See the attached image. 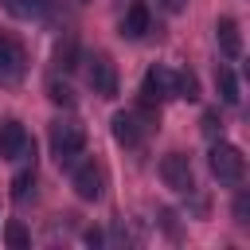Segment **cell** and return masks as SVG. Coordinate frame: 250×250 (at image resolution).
<instances>
[{
  "mask_svg": "<svg viewBox=\"0 0 250 250\" xmlns=\"http://www.w3.org/2000/svg\"><path fill=\"white\" fill-rule=\"evenodd\" d=\"M234 219H238L242 227L250 223V219H246V195H238V199H234Z\"/></svg>",
  "mask_w": 250,
  "mask_h": 250,
  "instance_id": "ffe728a7",
  "label": "cell"
},
{
  "mask_svg": "<svg viewBox=\"0 0 250 250\" xmlns=\"http://www.w3.org/2000/svg\"><path fill=\"white\" fill-rule=\"evenodd\" d=\"M215 90H219V98H223L227 105L238 102V78H234L230 66H219V70H215Z\"/></svg>",
  "mask_w": 250,
  "mask_h": 250,
  "instance_id": "4fadbf2b",
  "label": "cell"
},
{
  "mask_svg": "<svg viewBox=\"0 0 250 250\" xmlns=\"http://www.w3.org/2000/svg\"><path fill=\"white\" fill-rule=\"evenodd\" d=\"M148 8L145 4H129V12H125V20H121V35L125 39H145L148 35Z\"/></svg>",
  "mask_w": 250,
  "mask_h": 250,
  "instance_id": "8fae6325",
  "label": "cell"
},
{
  "mask_svg": "<svg viewBox=\"0 0 250 250\" xmlns=\"http://www.w3.org/2000/svg\"><path fill=\"white\" fill-rule=\"evenodd\" d=\"M47 94H51V102H55V105H74L70 86H66V82H59V78H51V82H47Z\"/></svg>",
  "mask_w": 250,
  "mask_h": 250,
  "instance_id": "ac0fdd59",
  "label": "cell"
},
{
  "mask_svg": "<svg viewBox=\"0 0 250 250\" xmlns=\"http://www.w3.org/2000/svg\"><path fill=\"white\" fill-rule=\"evenodd\" d=\"M70 184H74V195L86 199V203H94V199L105 195V172H102V164H94V160L70 164Z\"/></svg>",
  "mask_w": 250,
  "mask_h": 250,
  "instance_id": "7a4b0ae2",
  "label": "cell"
},
{
  "mask_svg": "<svg viewBox=\"0 0 250 250\" xmlns=\"http://www.w3.org/2000/svg\"><path fill=\"white\" fill-rule=\"evenodd\" d=\"M31 188H35V168H20V172L12 176V199L23 203V199L31 195Z\"/></svg>",
  "mask_w": 250,
  "mask_h": 250,
  "instance_id": "5bb4252c",
  "label": "cell"
},
{
  "mask_svg": "<svg viewBox=\"0 0 250 250\" xmlns=\"http://www.w3.org/2000/svg\"><path fill=\"white\" fill-rule=\"evenodd\" d=\"M74 51H78V43H74V35H66V39H59V47H55V62H59L62 70H70V66H74Z\"/></svg>",
  "mask_w": 250,
  "mask_h": 250,
  "instance_id": "2e32d148",
  "label": "cell"
},
{
  "mask_svg": "<svg viewBox=\"0 0 250 250\" xmlns=\"http://www.w3.org/2000/svg\"><path fill=\"white\" fill-rule=\"evenodd\" d=\"M156 4H160L164 12H184V4H188V0H156Z\"/></svg>",
  "mask_w": 250,
  "mask_h": 250,
  "instance_id": "44dd1931",
  "label": "cell"
},
{
  "mask_svg": "<svg viewBox=\"0 0 250 250\" xmlns=\"http://www.w3.org/2000/svg\"><path fill=\"white\" fill-rule=\"evenodd\" d=\"M176 98H188V102H195V98H199L195 74H188V70H180V74H176Z\"/></svg>",
  "mask_w": 250,
  "mask_h": 250,
  "instance_id": "e0dca14e",
  "label": "cell"
},
{
  "mask_svg": "<svg viewBox=\"0 0 250 250\" xmlns=\"http://www.w3.org/2000/svg\"><path fill=\"white\" fill-rule=\"evenodd\" d=\"M203 133H207L211 141L223 133V121H219V113H215V109H207V113H203Z\"/></svg>",
  "mask_w": 250,
  "mask_h": 250,
  "instance_id": "d6986e66",
  "label": "cell"
},
{
  "mask_svg": "<svg viewBox=\"0 0 250 250\" xmlns=\"http://www.w3.org/2000/svg\"><path fill=\"white\" fill-rule=\"evenodd\" d=\"M86 78H90L94 94H102V98H113V94H117V70H113V59H109V55H94Z\"/></svg>",
  "mask_w": 250,
  "mask_h": 250,
  "instance_id": "9c48e42d",
  "label": "cell"
},
{
  "mask_svg": "<svg viewBox=\"0 0 250 250\" xmlns=\"http://www.w3.org/2000/svg\"><path fill=\"white\" fill-rule=\"evenodd\" d=\"M160 176H164V184H168L172 191H180V195H188V191L195 188V176H191V160H188L184 152H168V156L160 160Z\"/></svg>",
  "mask_w": 250,
  "mask_h": 250,
  "instance_id": "5b68a950",
  "label": "cell"
},
{
  "mask_svg": "<svg viewBox=\"0 0 250 250\" xmlns=\"http://www.w3.org/2000/svg\"><path fill=\"white\" fill-rule=\"evenodd\" d=\"M0 4H4V12L16 16V20H39V16L47 12V0H0Z\"/></svg>",
  "mask_w": 250,
  "mask_h": 250,
  "instance_id": "7c38bea8",
  "label": "cell"
},
{
  "mask_svg": "<svg viewBox=\"0 0 250 250\" xmlns=\"http://www.w3.org/2000/svg\"><path fill=\"white\" fill-rule=\"evenodd\" d=\"M23 66H27V59H23V47H20L16 39L0 35V86H12V82H20V78H23Z\"/></svg>",
  "mask_w": 250,
  "mask_h": 250,
  "instance_id": "52a82bcc",
  "label": "cell"
},
{
  "mask_svg": "<svg viewBox=\"0 0 250 250\" xmlns=\"http://www.w3.org/2000/svg\"><path fill=\"white\" fill-rule=\"evenodd\" d=\"M86 152V133L78 121H55L51 125V156L59 160V168L78 164V156Z\"/></svg>",
  "mask_w": 250,
  "mask_h": 250,
  "instance_id": "6da1fadb",
  "label": "cell"
},
{
  "mask_svg": "<svg viewBox=\"0 0 250 250\" xmlns=\"http://www.w3.org/2000/svg\"><path fill=\"white\" fill-rule=\"evenodd\" d=\"M211 172H215L219 184H238L242 172H246V160H242V152H238L234 145L215 141V145H211Z\"/></svg>",
  "mask_w": 250,
  "mask_h": 250,
  "instance_id": "3957f363",
  "label": "cell"
},
{
  "mask_svg": "<svg viewBox=\"0 0 250 250\" xmlns=\"http://www.w3.org/2000/svg\"><path fill=\"white\" fill-rule=\"evenodd\" d=\"M215 39H219V51H223L227 59H238V55H242V31H238V20H234V16H219Z\"/></svg>",
  "mask_w": 250,
  "mask_h": 250,
  "instance_id": "30bf717a",
  "label": "cell"
},
{
  "mask_svg": "<svg viewBox=\"0 0 250 250\" xmlns=\"http://www.w3.org/2000/svg\"><path fill=\"white\" fill-rule=\"evenodd\" d=\"M145 133H148V125H145V117H141L137 109H121V113H113V137H117L125 148H137V145L145 141Z\"/></svg>",
  "mask_w": 250,
  "mask_h": 250,
  "instance_id": "ba28073f",
  "label": "cell"
},
{
  "mask_svg": "<svg viewBox=\"0 0 250 250\" xmlns=\"http://www.w3.org/2000/svg\"><path fill=\"white\" fill-rule=\"evenodd\" d=\"M0 156L4 160H23V156H35V145L27 137V129L20 121H4L0 125Z\"/></svg>",
  "mask_w": 250,
  "mask_h": 250,
  "instance_id": "8992f818",
  "label": "cell"
},
{
  "mask_svg": "<svg viewBox=\"0 0 250 250\" xmlns=\"http://www.w3.org/2000/svg\"><path fill=\"white\" fill-rule=\"evenodd\" d=\"M4 242H8L12 250H23V246L31 242V234H27V227H23L20 219H8V227H4Z\"/></svg>",
  "mask_w": 250,
  "mask_h": 250,
  "instance_id": "9a60e30c",
  "label": "cell"
},
{
  "mask_svg": "<svg viewBox=\"0 0 250 250\" xmlns=\"http://www.w3.org/2000/svg\"><path fill=\"white\" fill-rule=\"evenodd\" d=\"M168 98H176V74H172L168 66L145 70V78H141V102H145V105H160V102H168Z\"/></svg>",
  "mask_w": 250,
  "mask_h": 250,
  "instance_id": "277c9868",
  "label": "cell"
}]
</instances>
